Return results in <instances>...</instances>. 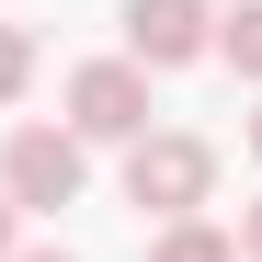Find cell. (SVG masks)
I'll return each mask as SVG.
<instances>
[{
  "label": "cell",
  "mask_w": 262,
  "mask_h": 262,
  "mask_svg": "<svg viewBox=\"0 0 262 262\" xmlns=\"http://www.w3.org/2000/svg\"><path fill=\"white\" fill-rule=\"evenodd\" d=\"M216 57H228L239 80H262V0H239V12L216 23Z\"/></svg>",
  "instance_id": "obj_6"
},
{
  "label": "cell",
  "mask_w": 262,
  "mask_h": 262,
  "mask_svg": "<svg viewBox=\"0 0 262 262\" xmlns=\"http://www.w3.org/2000/svg\"><path fill=\"white\" fill-rule=\"evenodd\" d=\"M216 194V148L183 137V125H148L137 148H125V205H148V216H194Z\"/></svg>",
  "instance_id": "obj_1"
},
{
  "label": "cell",
  "mask_w": 262,
  "mask_h": 262,
  "mask_svg": "<svg viewBox=\"0 0 262 262\" xmlns=\"http://www.w3.org/2000/svg\"><path fill=\"white\" fill-rule=\"evenodd\" d=\"M69 137H80V148H92V137L137 148V137H148V69H137V57H92V69H69Z\"/></svg>",
  "instance_id": "obj_2"
},
{
  "label": "cell",
  "mask_w": 262,
  "mask_h": 262,
  "mask_svg": "<svg viewBox=\"0 0 262 262\" xmlns=\"http://www.w3.org/2000/svg\"><path fill=\"white\" fill-rule=\"evenodd\" d=\"M12 251H23V239H12V205H0V262H12Z\"/></svg>",
  "instance_id": "obj_9"
},
{
  "label": "cell",
  "mask_w": 262,
  "mask_h": 262,
  "mask_svg": "<svg viewBox=\"0 0 262 262\" xmlns=\"http://www.w3.org/2000/svg\"><path fill=\"white\" fill-rule=\"evenodd\" d=\"M125 46H137V69H194L216 46V12L205 0H125Z\"/></svg>",
  "instance_id": "obj_4"
},
{
  "label": "cell",
  "mask_w": 262,
  "mask_h": 262,
  "mask_svg": "<svg viewBox=\"0 0 262 262\" xmlns=\"http://www.w3.org/2000/svg\"><path fill=\"white\" fill-rule=\"evenodd\" d=\"M251 160H262V114H251Z\"/></svg>",
  "instance_id": "obj_11"
},
{
  "label": "cell",
  "mask_w": 262,
  "mask_h": 262,
  "mask_svg": "<svg viewBox=\"0 0 262 262\" xmlns=\"http://www.w3.org/2000/svg\"><path fill=\"white\" fill-rule=\"evenodd\" d=\"M148 262H239V239H228V228H205V216H171Z\"/></svg>",
  "instance_id": "obj_5"
},
{
  "label": "cell",
  "mask_w": 262,
  "mask_h": 262,
  "mask_svg": "<svg viewBox=\"0 0 262 262\" xmlns=\"http://www.w3.org/2000/svg\"><path fill=\"white\" fill-rule=\"evenodd\" d=\"M23 80H34V34L0 23V103H23Z\"/></svg>",
  "instance_id": "obj_7"
},
{
  "label": "cell",
  "mask_w": 262,
  "mask_h": 262,
  "mask_svg": "<svg viewBox=\"0 0 262 262\" xmlns=\"http://www.w3.org/2000/svg\"><path fill=\"white\" fill-rule=\"evenodd\" d=\"M12 262H69V251H12Z\"/></svg>",
  "instance_id": "obj_10"
},
{
  "label": "cell",
  "mask_w": 262,
  "mask_h": 262,
  "mask_svg": "<svg viewBox=\"0 0 262 262\" xmlns=\"http://www.w3.org/2000/svg\"><path fill=\"white\" fill-rule=\"evenodd\" d=\"M239 251H251V262H262V205H251V216H239Z\"/></svg>",
  "instance_id": "obj_8"
},
{
  "label": "cell",
  "mask_w": 262,
  "mask_h": 262,
  "mask_svg": "<svg viewBox=\"0 0 262 262\" xmlns=\"http://www.w3.org/2000/svg\"><path fill=\"white\" fill-rule=\"evenodd\" d=\"M0 205H80V137L69 125H23L0 148Z\"/></svg>",
  "instance_id": "obj_3"
}]
</instances>
